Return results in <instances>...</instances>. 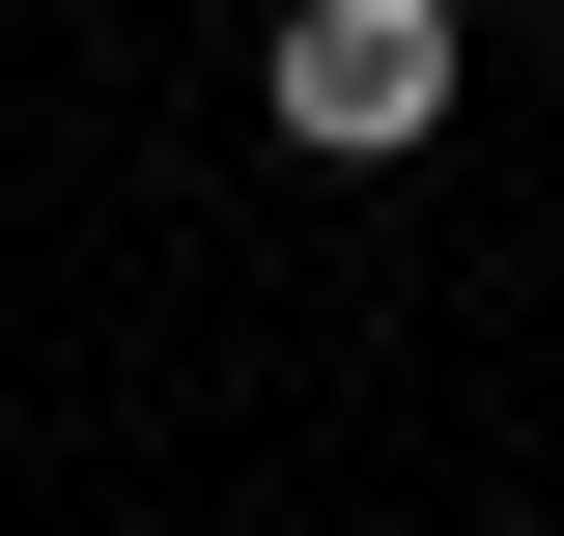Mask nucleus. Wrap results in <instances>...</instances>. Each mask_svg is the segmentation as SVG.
Instances as JSON below:
<instances>
[{
    "label": "nucleus",
    "mask_w": 564,
    "mask_h": 536,
    "mask_svg": "<svg viewBox=\"0 0 564 536\" xmlns=\"http://www.w3.org/2000/svg\"><path fill=\"white\" fill-rule=\"evenodd\" d=\"M452 85H480V29H452V0H282V29H254V114L311 141V170H423V141H452Z\"/></svg>",
    "instance_id": "obj_1"
}]
</instances>
